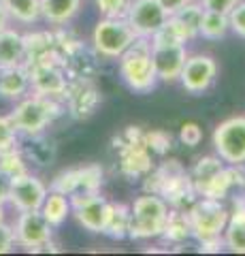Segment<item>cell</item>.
Returning a JSON list of instances; mask_svg holds the SVG:
<instances>
[{
	"label": "cell",
	"instance_id": "1",
	"mask_svg": "<svg viewBox=\"0 0 245 256\" xmlns=\"http://www.w3.org/2000/svg\"><path fill=\"white\" fill-rule=\"evenodd\" d=\"M171 205L158 192H143L130 203V230L132 242H149L162 235Z\"/></svg>",
	"mask_w": 245,
	"mask_h": 256
},
{
	"label": "cell",
	"instance_id": "3",
	"mask_svg": "<svg viewBox=\"0 0 245 256\" xmlns=\"http://www.w3.org/2000/svg\"><path fill=\"white\" fill-rule=\"evenodd\" d=\"M60 111L62 107L58 98L34 92V94H28L23 98H19L15 109L9 114V118L13 120L19 134L32 137V134L45 132V128L56 120V116H60Z\"/></svg>",
	"mask_w": 245,
	"mask_h": 256
},
{
	"label": "cell",
	"instance_id": "11",
	"mask_svg": "<svg viewBox=\"0 0 245 256\" xmlns=\"http://www.w3.org/2000/svg\"><path fill=\"white\" fill-rule=\"evenodd\" d=\"M218 77V62L207 54L188 56L184 70L179 75V84L188 94H203L213 86Z\"/></svg>",
	"mask_w": 245,
	"mask_h": 256
},
{
	"label": "cell",
	"instance_id": "26",
	"mask_svg": "<svg viewBox=\"0 0 245 256\" xmlns=\"http://www.w3.org/2000/svg\"><path fill=\"white\" fill-rule=\"evenodd\" d=\"M231 30L228 24V15L224 13H216V11H203V20L199 26V36L207 38V41H220L224 38Z\"/></svg>",
	"mask_w": 245,
	"mask_h": 256
},
{
	"label": "cell",
	"instance_id": "31",
	"mask_svg": "<svg viewBox=\"0 0 245 256\" xmlns=\"http://www.w3.org/2000/svg\"><path fill=\"white\" fill-rule=\"evenodd\" d=\"M179 141L188 148H196L203 141V128L196 122H186L179 128Z\"/></svg>",
	"mask_w": 245,
	"mask_h": 256
},
{
	"label": "cell",
	"instance_id": "16",
	"mask_svg": "<svg viewBox=\"0 0 245 256\" xmlns=\"http://www.w3.org/2000/svg\"><path fill=\"white\" fill-rule=\"evenodd\" d=\"M30 90L32 86H30V73L26 64L0 68V98L17 102L23 96H28Z\"/></svg>",
	"mask_w": 245,
	"mask_h": 256
},
{
	"label": "cell",
	"instance_id": "15",
	"mask_svg": "<svg viewBox=\"0 0 245 256\" xmlns=\"http://www.w3.org/2000/svg\"><path fill=\"white\" fill-rule=\"evenodd\" d=\"M222 239L228 252L245 254V194L235 198V207L228 214V222L222 233Z\"/></svg>",
	"mask_w": 245,
	"mask_h": 256
},
{
	"label": "cell",
	"instance_id": "22",
	"mask_svg": "<svg viewBox=\"0 0 245 256\" xmlns=\"http://www.w3.org/2000/svg\"><path fill=\"white\" fill-rule=\"evenodd\" d=\"M167 244L173 246H181L186 244L190 237H192V226H190V216L188 210H179V207H171L167 224H164V230L160 235Z\"/></svg>",
	"mask_w": 245,
	"mask_h": 256
},
{
	"label": "cell",
	"instance_id": "27",
	"mask_svg": "<svg viewBox=\"0 0 245 256\" xmlns=\"http://www.w3.org/2000/svg\"><path fill=\"white\" fill-rule=\"evenodd\" d=\"M26 162H28V160H26V156H23V152L19 150V146L0 152V173H4L6 178L26 173L28 171Z\"/></svg>",
	"mask_w": 245,
	"mask_h": 256
},
{
	"label": "cell",
	"instance_id": "36",
	"mask_svg": "<svg viewBox=\"0 0 245 256\" xmlns=\"http://www.w3.org/2000/svg\"><path fill=\"white\" fill-rule=\"evenodd\" d=\"M9 201V178L0 173V205H6Z\"/></svg>",
	"mask_w": 245,
	"mask_h": 256
},
{
	"label": "cell",
	"instance_id": "35",
	"mask_svg": "<svg viewBox=\"0 0 245 256\" xmlns=\"http://www.w3.org/2000/svg\"><path fill=\"white\" fill-rule=\"evenodd\" d=\"M158 2L162 4V9L167 11L169 15H173L175 11H179L181 6H186V4L190 2V0H158Z\"/></svg>",
	"mask_w": 245,
	"mask_h": 256
},
{
	"label": "cell",
	"instance_id": "12",
	"mask_svg": "<svg viewBox=\"0 0 245 256\" xmlns=\"http://www.w3.org/2000/svg\"><path fill=\"white\" fill-rule=\"evenodd\" d=\"M70 203H73V218L79 222V226H83L90 233H102L105 230L109 212H111V203L107 198H102L100 192L73 196Z\"/></svg>",
	"mask_w": 245,
	"mask_h": 256
},
{
	"label": "cell",
	"instance_id": "29",
	"mask_svg": "<svg viewBox=\"0 0 245 256\" xmlns=\"http://www.w3.org/2000/svg\"><path fill=\"white\" fill-rule=\"evenodd\" d=\"M145 146L147 150L152 152V154H167L171 150V134L167 130H152V132H145Z\"/></svg>",
	"mask_w": 245,
	"mask_h": 256
},
{
	"label": "cell",
	"instance_id": "21",
	"mask_svg": "<svg viewBox=\"0 0 245 256\" xmlns=\"http://www.w3.org/2000/svg\"><path fill=\"white\" fill-rule=\"evenodd\" d=\"M83 0H41V20L51 26H66L81 9Z\"/></svg>",
	"mask_w": 245,
	"mask_h": 256
},
{
	"label": "cell",
	"instance_id": "20",
	"mask_svg": "<svg viewBox=\"0 0 245 256\" xmlns=\"http://www.w3.org/2000/svg\"><path fill=\"white\" fill-rule=\"evenodd\" d=\"M38 212L43 214V218L49 222L53 228H58L73 216V203H70L68 194H62L58 190H49Z\"/></svg>",
	"mask_w": 245,
	"mask_h": 256
},
{
	"label": "cell",
	"instance_id": "17",
	"mask_svg": "<svg viewBox=\"0 0 245 256\" xmlns=\"http://www.w3.org/2000/svg\"><path fill=\"white\" fill-rule=\"evenodd\" d=\"M26 64V36L19 30L6 28L0 32V68Z\"/></svg>",
	"mask_w": 245,
	"mask_h": 256
},
{
	"label": "cell",
	"instance_id": "28",
	"mask_svg": "<svg viewBox=\"0 0 245 256\" xmlns=\"http://www.w3.org/2000/svg\"><path fill=\"white\" fill-rule=\"evenodd\" d=\"M17 146H19L17 128H15L13 120L9 116H2V118H0V152L17 148Z\"/></svg>",
	"mask_w": 245,
	"mask_h": 256
},
{
	"label": "cell",
	"instance_id": "13",
	"mask_svg": "<svg viewBox=\"0 0 245 256\" xmlns=\"http://www.w3.org/2000/svg\"><path fill=\"white\" fill-rule=\"evenodd\" d=\"M152 56H154L158 82L173 84L179 82V75L184 70V64L190 54L186 50V43H171V45H152Z\"/></svg>",
	"mask_w": 245,
	"mask_h": 256
},
{
	"label": "cell",
	"instance_id": "14",
	"mask_svg": "<svg viewBox=\"0 0 245 256\" xmlns=\"http://www.w3.org/2000/svg\"><path fill=\"white\" fill-rule=\"evenodd\" d=\"M120 166L122 173L128 178H145L152 171V152L147 150L145 141L126 139L120 152Z\"/></svg>",
	"mask_w": 245,
	"mask_h": 256
},
{
	"label": "cell",
	"instance_id": "8",
	"mask_svg": "<svg viewBox=\"0 0 245 256\" xmlns=\"http://www.w3.org/2000/svg\"><path fill=\"white\" fill-rule=\"evenodd\" d=\"M47 192H49V186L30 171L13 175V178H9V201H6V205H11L17 214L38 212Z\"/></svg>",
	"mask_w": 245,
	"mask_h": 256
},
{
	"label": "cell",
	"instance_id": "9",
	"mask_svg": "<svg viewBox=\"0 0 245 256\" xmlns=\"http://www.w3.org/2000/svg\"><path fill=\"white\" fill-rule=\"evenodd\" d=\"M102 186V166L98 164H85L79 169H68L56 175V180L49 184V190H58L62 194L83 196V194H96Z\"/></svg>",
	"mask_w": 245,
	"mask_h": 256
},
{
	"label": "cell",
	"instance_id": "2",
	"mask_svg": "<svg viewBox=\"0 0 245 256\" xmlns=\"http://www.w3.org/2000/svg\"><path fill=\"white\" fill-rule=\"evenodd\" d=\"M120 77L122 82L137 94H147L158 86V75L152 56V41L137 36L128 50L120 58Z\"/></svg>",
	"mask_w": 245,
	"mask_h": 256
},
{
	"label": "cell",
	"instance_id": "30",
	"mask_svg": "<svg viewBox=\"0 0 245 256\" xmlns=\"http://www.w3.org/2000/svg\"><path fill=\"white\" fill-rule=\"evenodd\" d=\"M102 18H124L130 0H92Z\"/></svg>",
	"mask_w": 245,
	"mask_h": 256
},
{
	"label": "cell",
	"instance_id": "4",
	"mask_svg": "<svg viewBox=\"0 0 245 256\" xmlns=\"http://www.w3.org/2000/svg\"><path fill=\"white\" fill-rule=\"evenodd\" d=\"M228 214H231V210H228L222 201H218V198L196 196L194 203L188 207L192 237L199 244L211 242V239H220L226 228Z\"/></svg>",
	"mask_w": 245,
	"mask_h": 256
},
{
	"label": "cell",
	"instance_id": "38",
	"mask_svg": "<svg viewBox=\"0 0 245 256\" xmlns=\"http://www.w3.org/2000/svg\"><path fill=\"white\" fill-rule=\"evenodd\" d=\"M6 222V216H4V205H0V224Z\"/></svg>",
	"mask_w": 245,
	"mask_h": 256
},
{
	"label": "cell",
	"instance_id": "19",
	"mask_svg": "<svg viewBox=\"0 0 245 256\" xmlns=\"http://www.w3.org/2000/svg\"><path fill=\"white\" fill-rule=\"evenodd\" d=\"M224 160L218 156H205L199 158V162L194 164V169L190 171V182H192V188L196 192V196H205V192L211 186V182L216 180V175L224 169Z\"/></svg>",
	"mask_w": 245,
	"mask_h": 256
},
{
	"label": "cell",
	"instance_id": "24",
	"mask_svg": "<svg viewBox=\"0 0 245 256\" xmlns=\"http://www.w3.org/2000/svg\"><path fill=\"white\" fill-rule=\"evenodd\" d=\"M77 88L79 90H75V86H68L64 98H68L70 111H73L75 116H79V118L90 116L94 105H96V92H94L92 88L88 84H83V82H79Z\"/></svg>",
	"mask_w": 245,
	"mask_h": 256
},
{
	"label": "cell",
	"instance_id": "33",
	"mask_svg": "<svg viewBox=\"0 0 245 256\" xmlns=\"http://www.w3.org/2000/svg\"><path fill=\"white\" fill-rule=\"evenodd\" d=\"M199 2H201V6L205 11H216V13L228 15L237 6L239 0H199Z\"/></svg>",
	"mask_w": 245,
	"mask_h": 256
},
{
	"label": "cell",
	"instance_id": "5",
	"mask_svg": "<svg viewBox=\"0 0 245 256\" xmlns=\"http://www.w3.org/2000/svg\"><path fill=\"white\" fill-rule=\"evenodd\" d=\"M137 41V34L126 18H102L92 30V47L100 58L117 60Z\"/></svg>",
	"mask_w": 245,
	"mask_h": 256
},
{
	"label": "cell",
	"instance_id": "6",
	"mask_svg": "<svg viewBox=\"0 0 245 256\" xmlns=\"http://www.w3.org/2000/svg\"><path fill=\"white\" fill-rule=\"evenodd\" d=\"M213 150L226 164H245V116H233L213 128Z\"/></svg>",
	"mask_w": 245,
	"mask_h": 256
},
{
	"label": "cell",
	"instance_id": "18",
	"mask_svg": "<svg viewBox=\"0 0 245 256\" xmlns=\"http://www.w3.org/2000/svg\"><path fill=\"white\" fill-rule=\"evenodd\" d=\"M203 6L201 2H188L186 6H181L179 11H175L173 15H169V22L175 26V30L179 32L181 41L190 43L199 36V26L203 20Z\"/></svg>",
	"mask_w": 245,
	"mask_h": 256
},
{
	"label": "cell",
	"instance_id": "34",
	"mask_svg": "<svg viewBox=\"0 0 245 256\" xmlns=\"http://www.w3.org/2000/svg\"><path fill=\"white\" fill-rule=\"evenodd\" d=\"M17 246L15 244V233L11 224H0V254H9L13 248Z\"/></svg>",
	"mask_w": 245,
	"mask_h": 256
},
{
	"label": "cell",
	"instance_id": "23",
	"mask_svg": "<svg viewBox=\"0 0 245 256\" xmlns=\"http://www.w3.org/2000/svg\"><path fill=\"white\" fill-rule=\"evenodd\" d=\"M128 230H130V205L111 203V212H109V218H107L102 235L120 242V239L128 237Z\"/></svg>",
	"mask_w": 245,
	"mask_h": 256
},
{
	"label": "cell",
	"instance_id": "37",
	"mask_svg": "<svg viewBox=\"0 0 245 256\" xmlns=\"http://www.w3.org/2000/svg\"><path fill=\"white\" fill-rule=\"evenodd\" d=\"M9 22H11V15L6 13V9H4L2 4H0V32L9 28Z\"/></svg>",
	"mask_w": 245,
	"mask_h": 256
},
{
	"label": "cell",
	"instance_id": "32",
	"mask_svg": "<svg viewBox=\"0 0 245 256\" xmlns=\"http://www.w3.org/2000/svg\"><path fill=\"white\" fill-rule=\"evenodd\" d=\"M228 24L237 36L245 38V0H239L235 9L228 13Z\"/></svg>",
	"mask_w": 245,
	"mask_h": 256
},
{
	"label": "cell",
	"instance_id": "7",
	"mask_svg": "<svg viewBox=\"0 0 245 256\" xmlns=\"http://www.w3.org/2000/svg\"><path fill=\"white\" fill-rule=\"evenodd\" d=\"M15 244L28 252H38L51 246L53 226L43 218L41 212H19L13 224Z\"/></svg>",
	"mask_w": 245,
	"mask_h": 256
},
{
	"label": "cell",
	"instance_id": "25",
	"mask_svg": "<svg viewBox=\"0 0 245 256\" xmlns=\"http://www.w3.org/2000/svg\"><path fill=\"white\" fill-rule=\"evenodd\" d=\"M13 22L36 24L41 20V0H0Z\"/></svg>",
	"mask_w": 245,
	"mask_h": 256
},
{
	"label": "cell",
	"instance_id": "10",
	"mask_svg": "<svg viewBox=\"0 0 245 256\" xmlns=\"http://www.w3.org/2000/svg\"><path fill=\"white\" fill-rule=\"evenodd\" d=\"M124 18L137 36L152 38L169 20V13L162 9L158 0H130Z\"/></svg>",
	"mask_w": 245,
	"mask_h": 256
}]
</instances>
